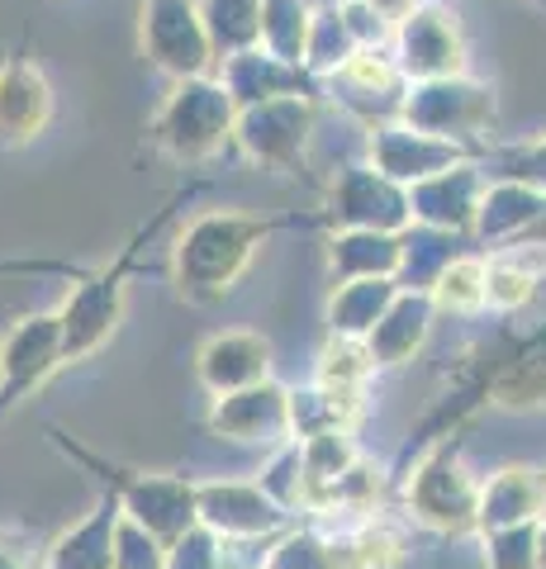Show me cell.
I'll return each instance as SVG.
<instances>
[{"mask_svg": "<svg viewBox=\"0 0 546 569\" xmlns=\"http://www.w3.org/2000/svg\"><path fill=\"white\" fill-rule=\"evenodd\" d=\"M299 219H257L238 209H205L196 213L171 242V280L186 305H219L252 266L257 247L280 228Z\"/></svg>", "mask_w": 546, "mask_h": 569, "instance_id": "obj_1", "label": "cell"}, {"mask_svg": "<svg viewBox=\"0 0 546 569\" xmlns=\"http://www.w3.org/2000/svg\"><path fill=\"white\" fill-rule=\"evenodd\" d=\"M190 194H196V186H186V190H176L171 200L152 213L148 223H138L133 228V238L119 247V252L110 257V266H100V271H81L77 284H72V295L62 299V347H67V366H77L86 361V356H96L110 337L119 332V323H125V295H129V280L138 271V252L157 238V228H162L171 219V209L176 204H186Z\"/></svg>", "mask_w": 546, "mask_h": 569, "instance_id": "obj_2", "label": "cell"}, {"mask_svg": "<svg viewBox=\"0 0 546 569\" xmlns=\"http://www.w3.org/2000/svg\"><path fill=\"white\" fill-rule=\"evenodd\" d=\"M48 437L67 460H81L86 470H96L100 489H110L119 498V508H125L133 522H143L152 537H162L167 546H176L186 531L200 527V498H196L190 479L162 475V470H138V466H125V460H105L100 451L81 447L77 437H67L62 427H52Z\"/></svg>", "mask_w": 546, "mask_h": 569, "instance_id": "obj_3", "label": "cell"}, {"mask_svg": "<svg viewBox=\"0 0 546 569\" xmlns=\"http://www.w3.org/2000/svg\"><path fill=\"white\" fill-rule=\"evenodd\" d=\"M238 129V100L228 96L219 77H190L176 81L162 110L148 123V142L162 157L181 167H200L209 157H219Z\"/></svg>", "mask_w": 546, "mask_h": 569, "instance_id": "obj_4", "label": "cell"}, {"mask_svg": "<svg viewBox=\"0 0 546 569\" xmlns=\"http://www.w3.org/2000/svg\"><path fill=\"white\" fill-rule=\"evenodd\" d=\"M138 48L171 81L209 77L219 67L209 29L200 20V0H143L138 6Z\"/></svg>", "mask_w": 546, "mask_h": 569, "instance_id": "obj_5", "label": "cell"}, {"mask_svg": "<svg viewBox=\"0 0 546 569\" xmlns=\"http://www.w3.org/2000/svg\"><path fill=\"white\" fill-rule=\"evenodd\" d=\"M309 129H314V96H276V100L242 104L234 142L252 167L299 176L305 171Z\"/></svg>", "mask_w": 546, "mask_h": 569, "instance_id": "obj_6", "label": "cell"}, {"mask_svg": "<svg viewBox=\"0 0 546 569\" xmlns=\"http://www.w3.org/2000/svg\"><path fill=\"white\" fill-rule=\"evenodd\" d=\"M62 366H67V347H62L58 309L14 318L6 328V337H0V422H6L24 399L39 395Z\"/></svg>", "mask_w": 546, "mask_h": 569, "instance_id": "obj_7", "label": "cell"}, {"mask_svg": "<svg viewBox=\"0 0 546 569\" xmlns=\"http://www.w3.org/2000/svg\"><path fill=\"white\" fill-rule=\"evenodd\" d=\"M196 498L200 527H209L219 541H261L290 522V512L248 479H205V485H196Z\"/></svg>", "mask_w": 546, "mask_h": 569, "instance_id": "obj_8", "label": "cell"}, {"mask_svg": "<svg viewBox=\"0 0 546 569\" xmlns=\"http://www.w3.org/2000/svg\"><path fill=\"white\" fill-rule=\"evenodd\" d=\"M209 432L228 441H248V447H286L295 441L290 427V389L276 380H261L238 395H224L209 408Z\"/></svg>", "mask_w": 546, "mask_h": 569, "instance_id": "obj_9", "label": "cell"}, {"mask_svg": "<svg viewBox=\"0 0 546 569\" xmlns=\"http://www.w3.org/2000/svg\"><path fill=\"white\" fill-rule=\"evenodd\" d=\"M52 123V86L33 52H10L0 62V152L33 142Z\"/></svg>", "mask_w": 546, "mask_h": 569, "instance_id": "obj_10", "label": "cell"}, {"mask_svg": "<svg viewBox=\"0 0 546 569\" xmlns=\"http://www.w3.org/2000/svg\"><path fill=\"white\" fill-rule=\"evenodd\" d=\"M196 380L215 399L271 380V342L248 328H228V332L205 337V347L196 351Z\"/></svg>", "mask_w": 546, "mask_h": 569, "instance_id": "obj_11", "label": "cell"}, {"mask_svg": "<svg viewBox=\"0 0 546 569\" xmlns=\"http://www.w3.org/2000/svg\"><path fill=\"white\" fill-rule=\"evenodd\" d=\"M119 518H125L119 498L110 489H100L96 508L86 512V518L72 531H62V537L48 546L43 569H115V531H119Z\"/></svg>", "mask_w": 546, "mask_h": 569, "instance_id": "obj_12", "label": "cell"}, {"mask_svg": "<svg viewBox=\"0 0 546 569\" xmlns=\"http://www.w3.org/2000/svg\"><path fill=\"white\" fill-rule=\"evenodd\" d=\"M219 81L228 86V96L238 100V110L242 104H257V100H276V96H314L309 67H295L267 48H252V52H238V58L219 62Z\"/></svg>", "mask_w": 546, "mask_h": 569, "instance_id": "obj_13", "label": "cell"}, {"mask_svg": "<svg viewBox=\"0 0 546 569\" xmlns=\"http://www.w3.org/2000/svg\"><path fill=\"white\" fill-rule=\"evenodd\" d=\"M261 6L267 0H200V20L209 29L219 62L261 48Z\"/></svg>", "mask_w": 546, "mask_h": 569, "instance_id": "obj_14", "label": "cell"}, {"mask_svg": "<svg viewBox=\"0 0 546 569\" xmlns=\"http://www.w3.org/2000/svg\"><path fill=\"white\" fill-rule=\"evenodd\" d=\"M309 29H314V10L305 0H267L261 6V48L276 52V58L305 67Z\"/></svg>", "mask_w": 546, "mask_h": 569, "instance_id": "obj_15", "label": "cell"}, {"mask_svg": "<svg viewBox=\"0 0 546 569\" xmlns=\"http://www.w3.org/2000/svg\"><path fill=\"white\" fill-rule=\"evenodd\" d=\"M371 366H376V356L366 347V337H332L319 356V376H314V385L343 389V395H361Z\"/></svg>", "mask_w": 546, "mask_h": 569, "instance_id": "obj_16", "label": "cell"}, {"mask_svg": "<svg viewBox=\"0 0 546 569\" xmlns=\"http://www.w3.org/2000/svg\"><path fill=\"white\" fill-rule=\"evenodd\" d=\"M380 299H385L380 280H351V284H343L338 299H332V309H328L332 337H371Z\"/></svg>", "mask_w": 546, "mask_h": 569, "instance_id": "obj_17", "label": "cell"}, {"mask_svg": "<svg viewBox=\"0 0 546 569\" xmlns=\"http://www.w3.org/2000/svg\"><path fill=\"white\" fill-rule=\"evenodd\" d=\"M167 556L171 546L162 537H152L143 522H133L129 512L119 518V531H115V569H167Z\"/></svg>", "mask_w": 546, "mask_h": 569, "instance_id": "obj_18", "label": "cell"}, {"mask_svg": "<svg viewBox=\"0 0 546 569\" xmlns=\"http://www.w3.org/2000/svg\"><path fill=\"white\" fill-rule=\"evenodd\" d=\"M485 299H489V271L480 261H451L443 280H437V305L443 309L466 313V309H480Z\"/></svg>", "mask_w": 546, "mask_h": 569, "instance_id": "obj_19", "label": "cell"}, {"mask_svg": "<svg viewBox=\"0 0 546 569\" xmlns=\"http://www.w3.org/2000/svg\"><path fill=\"white\" fill-rule=\"evenodd\" d=\"M385 238L376 233H343V238H332V271L338 276H357V280H376V266H390L395 252H376L371 257V247H380Z\"/></svg>", "mask_w": 546, "mask_h": 569, "instance_id": "obj_20", "label": "cell"}, {"mask_svg": "<svg viewBox=\"0 0 546 569\" xmlns=\"http://www.w3.org/2000/svg\"><path fill=\"white\" fill-rule=\"evenodd\" d=\"M261 569H338V556H332V541H319L309 531H290Z\"/></svg>", "mask_w": 546, "mask_h": 569, "instance_id": "obj_21", "label": "cell"}, {"mask_svg": "<svg viewBox=\"0 0 546 569\" xmlns=\"http://www.w3.org/2000/svg\"><path fill=\"white\" fill-rule=\"evenodd\" d=\"M167 569H228V560H224V541H219L209 527L186 531V537L171 546Z\"/></svg>", "mask_w": 546, "mask_h": 569, "instance_id": "obj_22", "label": "cell"}, {"mask_svg": "<svg viewBox=\"0 0 546 569\" xmlns=\"http://www.w3.org/2000/svg\"><path fill=\"white\" fill-rule=\"evenodd\" d=\"M523 295H527V276L508 271V266H495V271H489V299H495V305H518Z\"/></svg>", "mask_w": 546, "mask_h": 569, "instance_id": "obj_23", "label": "cell"}, {"mask_svg": "<svg viewBox=\"0 0 546 569\" xmlns=\"http://www.w3.org/2000/svg\"><path fill=\"white\" fill-rule=\"evenodd\" d=\"M0 569H43L29 560V550L20 537H10V531H0Z\"/></svg>", "mask_w": 546, "mask_h": 569, "instance_id": "obj_24", "label": "cell"}]
</instances>
